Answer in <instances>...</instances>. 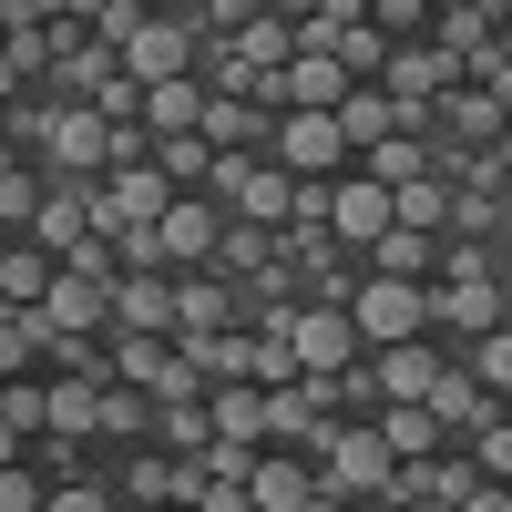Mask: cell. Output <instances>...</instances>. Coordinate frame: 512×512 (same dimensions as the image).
Returning a JSON list of instances; mask_svg holds the SVG:
<instances>
[{
	"label": "cell",
	"mask_w": 512,
	"mask_h": 512,
	"mask_svg": "<svg viewBox=\"0 0 512 512\" xmlns=\"http://www.w3.org/2000/svg\"><path fill=\"white\" fill-rule=\"evenodd\" d=\"M338 308H349L359 349H390V338H420V328H431V277H379V267H359V287L338 297Z\"/></svg>",
	"instance_id": "cell-1"
},
{
	"label": "cell",
	"mask_w": 512,
	"mask_h": 512,
	"mask_svg": "<svg viewBox=\"0 0 512 512\" xmlns=\"http://www.w3.org/2000/svg\"><path fill=\"white\" fill-rule=\"evenodd\" d=\"M328 420H338V379H328V369H287V379H267V451H297V461H308Z\"/></svg>",
	"instance_id": "cell-2"
},
{
	"label": "cell",
	"mask_w": 512,
	"mask_h": 512,
	"mask_svg": "<svg viewBox=\"0 0 512 512\" xmlns=\"http://www.w3.org/2000/svg\"><path fill=\"white\" fill-rule=\"evenodd\" d=\"M103 134L113 123L93 103H62V93H41V123H31V144H41V175H103Z\"/></svg>",
	"instance_id": "cell-3"
},
{
	"label": "cell",
	"mask_w": 512,
	"mask_h": 512,
	"mask_svg": "<svg viewBox=\"0 0 512 512\" xmlns=\"http://www.w3.org/2000/svg\"><path fill=\"white\" fill-rule=\"evenodd\" d=\"M144 236H154V267H164V277H185V267H216L226 205H216V195H175V205H164V216H154Z\"/></svg>",
	"instance_id": "cell-4"
},
{
	"label": "cell",
	"mask_w": 512,
	"mask_h": 512,
	"mask_svg": "<svg viewBox=\"0 0 512 512\" xmlns=\"http://www.w3.org/2000/svg\"><path fill=\"white\" fill-rule=\"evenodd\" d=\"M502 328V267H461V277H431V338L461 349V338Z\"/></svg>",
	"instance_id": "cell-5"
},
{
	"label": "cell",
	"mask_w": 512,
	"mask_h": 512,
	"mask_svg": "<svg viewBox=\"0 0 512 512\" xmlns=\"http://www.w3.org/2000/svg\"><path fill=\"white\" fill-rule=\"evenodd\" d=\"M195 52H205V31L175 11V0H164V11H144L134 31H123V72H134V82H164V72H195Z\"/></svg>",
	"instance_id": "cell-6"
},
{
	"label": "cell",
	"mask_w": 512,
	"mask_h": 512,
	"mask_svg": "<svg viewBox=\"0 0 512 512\" xmlns=\"http://www.w3.org/2000/svg\"><path fill=\"white\" fill-rule=\"evenodd\" d=\"M267 164H287V175H338V164H349L338 113H277L267 123Z\"/></svg>",
	"instance_id": "cell-7"
},
{
	"label": "cell",
	"mask_w": 512,
	"mask_h": 512,
	"mask_svg": "<svg viewBox=\"0 0 512 512\" xmlns=\"http://www.w3.org/2000/svg\"><path fill=\"white\" fill-rule=\"evenodd\" d=\"M379 226H390V185H379L369 164H338V175H328V236L338 246H369Z\"/></svg>",
	"instance_id": "cell-8"
},
{
	"label": "cell",
	"mask_w": 512,
	"mask_h": 512,
	"mask_svg": "<svg viewBox=\"0 0 512 512\" xmlns=\"http://www.w3.org/2000/svg\"><path fill=\"white\" fill-rule=\"evenodd\" d=\"M41 256H62L72 236H93V175H41V205H31V226H21Z\"/></svg>",
	"instance_id": "cell-9"
},
{
	"label": "cell",
	"mask_w": 512,
	"mask_h": 512,
	"mask_svg": "<svg viewBox=\"0 0 512 512\" xmlns=\"http://www.w3.org/2000/svg\"><path fill=\"white\" fill-rule=\"evenodd\" d=\"M103 318H113V328L164 338V328H175V277H164V267H123V277L103 287Z\"/></svg>",
	"instance_id": "cell-10"
},
{
	"label": "cell",
	"mask_w": 512,
	"mask_h": 512,
	"mask_svg": "<svg viewBox=\"0 0 512 512\" xmlns=\"http://www.w3.org/2000/svg\"><path fill=\"white\" fill-rule=\"evenodd\" d=\"M185 492H195V472H185L175 451H154V441H134V461H123V482H113L123 512H175Z\"/></svg>",
	"instance_id": "cell-11"
},
{
	"label": "cell",
	"mask_w": 512,
	"mask_h": 512,
	"mask_svg": "<svg viewBox=\"0 0 512 512\" xmlns=\"http://www.w3.org/2000/svg\"><path fill=\"white\" fill-rule=\"evenodd\" d=\"M267 123H277V103H256V93H205L195 134L216 144V154H267Z\"/></svg>",
	"instance_id": "cell-12"
},
{
	"label": "cell",
	"mask_w": 512,
	"mask_h": 512,
	"mask_svg": "<svg viewBox=\"0 0 512 512\" xmlns=\"http://www.w3.org/2000/svg\"><path fill=\"white\" fill-rule=\"evenodd\" d=\"M205 431L236 451H267V390L256 379H205Z\"/></svg>",
	"instance_id": "cell-13"
},
{
	"label": "cell",
	"mask_w": 512,
	"mask_h": 512,
	"mask_svg": "<svg viewBox=\"0 0 512 512\" xmlns=\"http://www.w3.org/2000/svg\"><path fill=\"white\" fill-rule=\"evenodd\" d=\"M441 359H451V349L420 328V338H390V349H369V379H379V400H420V390L441 379Z\"/></svg>",
	"instance_id": "cell-14"
},
{
	"label": "cell",
	"mask_w": 512,
	"mask_h": 512,
	"mask_svg": "<svg viewBox=\"0 0 512 512\" xmlns=\"http://www.w3.org/2000/svg\"><path fill=\"white\" fill-rule=\"evenodd\" d=\"M420 410H431V420H441L451 441H472L482 420H502L512 400H492V390H472V379H461V359H441V379H431V390H420Z\"/></svg>",
	"instance_id": "cell-15"
},
{
	"label": "cell",
	"mask_w": 512,
	"mask_h": 512,
	"mask_svg": "<svg viewBox=\"0 0 512 512\" xmlns=\"http://www.w3.org/2000/svg\"><path fill=\"white\" fill-rule=\"evenodd\" d=\"M472 482H482V472H472L461 451H431V461H400V472H390V492H400L410 512H451Z\"/></svg>",
	"instance_id": "cell-16"
},
{
	"label": "cell",
	"mask_w": 512,
	"mask_h": 512,
	"mask_svg": "<svg viewBox=\"0 0 512 512\" xmlns=\"http://www.w3.org/2000/svg\"><path fill=\"white\" fill-rule=\"evenodd\" d=\"M308 492H318V472H308L297 451H256V461H246V512H297Z\"/></svg>",
	"instance_id": "cell-17"
},
{
	"label": "cell",
	"mask_w": 512,
	"mask_h": 512,
	"mask_svg": "<svg viewBox=\"0 0 512 512\" xmlns=\"http://www.w3.org/2000/svg\"><path fill=\"white\" fill-rule=\"evenodd\" d=\"M195 113H205V72H164V82H144V103H134L144 134H195Z\"/></svg>",
	"instance_id": "cell-18"
},
{
	"label": "cell",
	"mask_w": 512,
	"mask_h": 512,
	"mask_svg": "<svg viewBox=\"0 0 512 512\" xmlns=\"http://www.w3.org/2000/svg\"><path fill=\"white\" fill-rule=\"evenodd\" d=\"M185 328H236V287L216 267H185L175 277V328H164V338H185Z\"/></svg>",
	"instance_id": "cell-19"
},
{
	"label": "cell",
	"mask_w": 512,
	"mask_h": 512,
	"mask_svg": "<svg viewBox=\"0 0 512 512\" xmlns=\"http://www.w3.org/2000/svg\"><path fill=\"white\" fill-rule=\"evenodd\" d=\"M369 420H379V441H390V461H431V451H451V431H441L420 400H379Z\"/></svg>",
	"instance_id": "cell-20"
},
{
	"label": "cell",
	"mask_w": 512,
	"mask_h": 512,
	"mask_svg": "<svg viewBox=\"0 0 512 512\" xmlns=\"http://www.w3.org/2000/svg\"><path fill=\"white\" fill-rule=\"evenodd\" d=\"M359 267H379V277H431V267H441V236H420V226H379V236L359 246Z\"/></svg>",
	"instance_id": "cell-21"
},
{
	"label": "cell",
	"mask_w": 512,
	"mask_h": 512,
	"mask_svg": "<svg viewBox=\"0 0 512 512\" xmlns=\"http://www.w3.org/2000/svg\"><path fill=\"white\" fill-rule=\"evenodd\" d=\"M31 308H41V328H113V318H103V287L72 277V267H52V287H41Z\"/></svg>",
	"instance_id": "cell-22"
},
{
	"label": "cell",
	"mask_w": 512,
	"mask_h": 512,
	"mask_svg": "<svg viewBox=\"0 0 512 512\" xmlns=\"http://www.w3.org/2000/svg\"><path fill=\"white\" fill-rule=\"evenodd\" d=\"M390 226H420V236H451V175L431 164V175L390 185Z\"/></svg>",
	"instance_id": "cell-23"
},
{
	"label": "cell",
	"mask_w": 512,
	"mask_h": 512,
	"mask_svg": "<svg viewBox=\"0 0 512 512\" xmlns=\"http://www.w3.org/2000/svg\"><path fill=\"white\" fill-rule=\"evenodd\" d=\"M144 431H154V400L134 379H103L93 390V441H144Z\"/></svg>",
	"instance_id": "cell-24"
},
{
	"label": "cell",
	"mask_w": 512,
	"mask_h": 512,
	"mask_svg": "<svg viewBox=\"0 0 512 512\" xmlns=\"http://www.w3.org/2000/svg\"><path fill=\"white\" fill-rule=\"evenodd\" d=\"M175 359H185L195 379H246V328H185Z\"/></svg>",
	"instance_id": "cell-25"
},
{
	"label": "cell",
	"mask_w": 512,
	"mask_h": 512,
	"mask_svg": "<svg viewBox=\"0 0 512 512\" xmlns=\"http://www.w3.org/2000/svg\"><path fill=\"white\" fill-rule=\"evenodd\" d=\"M461 379H472V390H492V400H512V328H482V338H461Z\"/></svg>",
	"instance_id": "cell-26"
},
{
	"label": "cell",
	"mask_w": 512,
	"mask_h": 512,
	"mask_svg": "<svg viewBox=\"0 0 512 512\" xmlns=\"http://www.w3.org/2000/svg\"><path fill=\"white\" fill-rule=\"evenodd\" d=\"M41 287H52V256H41L31 236H0V308H31Z\"/></svg>",
	"instance_id": "cell-27"
},
{
	"label": "cell",
	"mask_w": 512,
	"mask_h": 512,
	"mask_svg": "<svg viewBox=\"0 0 512 512\" xmlns=\"http://www.w3.org/2000/svg\"><path fill=\"white\" fill-rule=\"evenodd\" d=\"M154 164H164V185H175V195H205L216 144H205V134H154Z\"/></svg>",
	"instance_id": "cell-28"
},
{
	"label": "cell",
	"mask_w": 512,
	"mask_h": 512,
	"mask_svg": "<svg viewBox=\"0 0 512 512\" xmlns=\"http://www.w3.org/2000/svg\"><path fill=\"white\" fill-rule=\"evenodd\" d=\"M41 390H52V431H62V441H93V390H103V379H62V369H41Z\"/></svg>",
	"instance_id": "cell-29"
},
{
	"label": "cell",
	"mask_w": 512,
	"mask_h": 512,
	"mask_svg": "<svg viewBox=\"0 0 512 512\" xmlns=\"http://www.w3.org/2000/svg\"><path fill=\"white\" fill-rule=\"evenodd\" d=\"M359 164H369L379 185H410V175H431V134H379Z\"/></svg>",
	"instance_id": "cell-30"
},
{
	"label": "cell",
	"mask_w": 512,
	"mask_h": 512,
	"mask_svg": "<svg viewBox=\"0 0 512 512\" xmlns=\"http://www.w3.org/2000/svg\"><path fill=\"white\" fill-rule=\"evenodd\" d=\"M0 420L31 441V431H52V390H41V369H21V379H0Z\"/></svg>",
	"instance_id": "cell-31"
},
{
	"label": "cell",
	"mask_w": 512,
	"mask_h": 512,
	"mask_svg": "<svg viewBox=\"0 0 512 512\" xmlns=\"http://www.w3.org/2000/svg\"><path fill=\"white\" fill-rule=\"evenodd\" d=\"M31 205H41V164L0 154V236H21V226H31Z\"/></svg>",
	"instance_id": "cell-32"
},
{
	"label": "cell",
	"mask_w": 512,
	"mask_h": 512,
	"mask_svg": "<svg viewBox=\"0 0 512 512\" xmlns=\"http://www.w3.org/2000/svg\"><path fill=\"white\" fill-rule=\"evenodd\" d=\"M41 369V308H0V379Z\"/></svg>",
	"instance_id": "cell-33"
},
{
	"label": "cell",
	"mask_w": 512,
	"mask_h": 512,
	"mask_svg": "<svg viewBox=\"0 0 512 512\" xmlns=\"http://www.w3.org/2000/svg\"><path fill=\"white\" fill-rule=\"evenodd\" d=\"M461 461H472L482 482H512V410H502V420H482V431H472V451H461Z\"/></svg>",
	"instance_id": "cell-34"
},
{
	"label": "cell",
	"mask_w": 512,
	"mask_h": 512,
	"mask_svg": "<svg viewBox=\"0 0 512 512\" xmlns=\"http://www.w3.org/2000/svg\"><path fill=\"white\" fill-rule=\"evenodd\" d=\"M379 41H420V31H431V0H369V11H359Z\"/></svg>",
	"instance_id": "cell-35"
},
{
	"label": "cell",
	"mask_w": 512,
	"mask_h": 512,
	"mask_svg": "<svg viewBox=\"0 0 512 512\" xmlns=\"http://www.w3.org/2000/svg\"><path fill=\"white\" fill-rule=\"evenodd\" d=\"M41 512H123V502H113V482L72 472V482H52V492H41Z\"/></svg>",
	"instance_id": "cell-36"
},
{
	"label": "cell",
	"mask_w": 512,
	"mask_h": 512,
	"mask_svg": "<svg viewBox=\"0 0 512 512\" xmlns=\"http://www.w3.org/2000/svg\"><path fill=\"white\" fill-rule=\"evenodd\" d=\"M41 492H52V482H41L31 461H11V472H0V512H41Z\"/></svg>",
	"instance_id": "cell-37"
},
{
	"label": "cell",
	"mask_w": 512,
	"mask_h": 512,
	"mask_svg": "<svg viewBox=\"0 0 512 512\" xmlns=\"http://www.w3.org/2000/svg\"><path fill=\"white\" fill-rule=\"evenodd\" d=\"M451 512H512V482H472V492H461Z\"/></svg>",
	"instance_id": "cell-38"
},
{
	"label": "cell",
	"mask_w": 512,
	"mask_h": 512,
	"mask_svg": "<svg viewBox=\"0 0 512 512\" xmlns=\"http://www.w3.org/2000/svg\"><path fill=\"white\" fill-rule=\"evenodd\" d=\"M11 461H21V431H11V420H0V472H11Z\"/></svg>",
	"instance_id": "cell-39"
},
{
	"label": "cell",
	"mask_w": 512,
	"mask_h": 512,
	"mask_svg": "<svg viewBox=\"0 0 512 512\" xmlns=\"http://www.w3.org/2000/svg\"><path fill=\"white\" fill-rule=\"evenodd\" d=\"M0 154H11V144H0Z\"/></svg>",
	"instance_id": "cell-40"
}]
</instances>
